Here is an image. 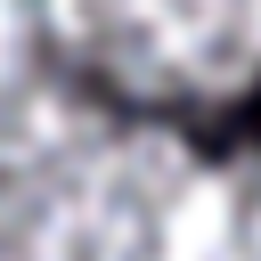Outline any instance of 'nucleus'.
I'll use <instances>...</instances> for the list:
<instances>
[{
	"label": "nucleus",
	"instance_id": "f257e3e1",
	"mask_svg": "<svg viewBox=\"0 0 261 261\" xmlns=\"http://www.w3.org/2000/svg\"><path fill=\"white\" fill-rule=\"evenodd\" d=\"M204 188L171 130L57 98L0 155V261H196Z\"/></svg>",
	"mask_w": 261,
	"mask_h": 261
},
{
	"label": "nucleus",
	"instance_id": "f03ea898",
	"mask_svg": "<svg viewBox=\"0 0 261 261\" xmlns=\"http://www.w3.org/2000/svg\"><path fill=\"white\" fill-rule=\"evenodd\" d=\"M65 49L130 98L212 106L261 73V0H57Z\"/></svg>",
	"mask_w": 261,
	"mask_h": 261
},
{
	"label": "nucleus",
	"instance_id": "7ed1b4c3",
	"mask_svg": "<svg viewBox=\"0 0 261 261\" xmlns=\"http://www.w3.org/2000/svg\"><path fill=\"white\" fill-rule=\"evenodd\" d=\"M57 49H65L57 0H0V155L65 98L57 90Z\"/></svg>",
	"mask_w": 261,
	"mask_h": 261
},
{
	"label": "nucleus",
	"instance_id": "20e7f679",
	"mask_svg": "<svg viewBox=\"0 0 261 261\" xmlns=\"http://www.w3.org/2000/svg\"><path fill=\"white\" fill-rule=\"evenodd\" d=\"M196 261H261V155H237L204 188Z\"/></svg>",
	"mask_w": 261,
	"mask_h": 261
}]
</instances>
